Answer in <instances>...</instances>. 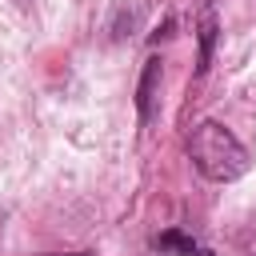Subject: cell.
<instances>
[{
  "mask_svg": "<svg viewBox=\"0 0 256 256\" xmlns=\"http://www.w3.org/2000/svg\"><path fill=\"white\" fill-rule=\"evenodd\" d=\"M188 160L196 164V172L212 184H232L248 172V148L232 136V128L216 124V120H200L188 136Z\"/></svg>",
  "mask_w": 256,
  "mask_h": 256,
  "instance_id": "1",
  "label": "cell"
},
{
  "mask_svg": "<svg viewBox=\"0 0 256 256\" xmlns=\"http://www.w3.org/2000/svg\"><path fill=\"white\" fill-rule=\"evenodd\" d=\"M160 76H164V64H160V56H148V60H144V72H140V88H136L140 124H148V120H152V104H156V88H160Z\"/></svg>",
  "mask_w": 256,
  "mask_h": 256,
  "instance_id": "2",
  "label": "cell"
},
{
  "mask_svg": "<svg viewBox=\"0 0 256 256\" xmlns=\"http://www.w3.org/2000/svg\"><path fill=\"white\" fill-rule=\"evenodd\" d=\"M216 32H220L216 12H212V8H204V12H200V24H196V40H200V52H196V76H204V72H208V64H212Z\"/></svg>",
  "mask_w": 256,
  "mask_h": 256,
  "instance_id": "3",
  "label": "cell"
},
{
  "mask_svg": "<svg viewBox=\"0 0 256 256\" xmlns=\"http://www.w3.org/2000/svg\"><path fill=\"white\" fill-rule=\"evenodd\" d=\"M156 252H164V256H212V252H204L188 232H180V228H168V232H160L156 240Z\"/></svg>",
  "mask_w": 256,
  "mask_h": 256,
  "instance_id": "4",
  "label": "cell"
},
{
  "mask_svg": "<svg viewBox=\"0 0 256 256\" xmlns=\"http://www.w3.org/2000/svg\"><path fill=\"white\" fill-rule=\"evenodd\" d=\"M140 28V4H124V8H116V16H112V24H108V32H112V40H124V36H132Z\"/></svg>",
  "mask_w": 256,
  "mask_h": 256,
  "instance_id": "5",
  "label": "cell"
},
{
  "mask_svg": "<svg viewBox=\"0 0 256 256\" xmlns=\"http://www.w3.org/2000/svg\"><path fill=\"white\" fill-rule=\"evenodd\" d=\"M44 256H96V252H44Z\"/></svg>",
  "mask_w": 256,
  "mask_h": 256,
  "instance_id": "6",
  "label": "cell"
}]
</instances>
